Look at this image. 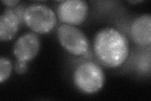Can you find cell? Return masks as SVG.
<instances>
[{
    "label": "cell",
    "instance_id": "6da1fadb",
    "mask_svg": "<svg viewBox=\"0 0 151 101\" xmlns=\"http://www.w3.org/2000/svg\"><path fill=\"white\" fill-rule=\"evenodd\" d=\"M93 49L101 64L111 68L122 66L129 54V44L127 37L112 27L101 28L96 33Z\"/></svg>",
    "mask_w": 151,
    "mask_h": 101
},
{
    "label": "cell",
    "instance_id": "7a4b0ae2",
    "mask_svg": "<svg viewBox=\"0 0 151 101\" xmlns=\"http://www.w3.org/2000/svg\"><path fill=\"white\" fill-rule=\"evenodd\" d=\"M76 86L82 92L92 94L100 91L105 84V73L101 67L93 61L79 64L73 73Z\"/></svg>",
    "mask_w": 151,
    "mask_h": 101
},
{
    "label": "cell",
    "instance_id": "3957f363",
    "mask_svg": "<svg viewBox=\"0 0 151 101\" xmlns=\"http://www.w3.org/2000/svg\"><path fill=\"white\" fill-rule=\"evenodd\" d=\"M23 21L34 32L47 33L56 25L57 18L54 12L43 4H32L25 8Z\"/></svg>",
    "mask_w": 151,
    "mask_h": 101
},
{
    "label": "cell",
    "instance_id": "277c9868",
    "mask_svg": "<svg viewBox=\"0 0 151 101\" xmlns=\"http://www.w3.org/2000/svg\"><path fill=\"white\" fill-rule=\"evenodd\" d=\"M57 34L61 46L70 54L86 56L89 53V42L88 38L76 27L62 24L58 27Z\"/></svg>",
    "mask_w": 151,
    "mask_h": 101
},
{
    "label": "cell",
    "instance_id": "5b68a950",
    "mask_svg": "<svg viewBox=\"0 0 151 101\" xmlns=\"http://www.w3.org/2000/svg\"><path fill=\"white\" fill-rule=\"evenodd\" d=\"M88 4L83 0H67L60 2L58 7L59 20L68 25H79L86 20Z\"/></svg>",
    "mask_w": 151,
    "mask_h": 101
},
{
    "label": "cell",
    "instance_id": "8992f818",
    "mask_svg": "<svg viewBox=\"0 0 151 101\" xmlns=\"http://www.w3.org/2000/svg\"><path fill=\"white\" fill-rule=\"evenodd\" d=\"M25 5L21 4L16 8H9L0 17V40L8 41L12 39L18 32L19 26L23 20Z\"/></svg>",
    "mask_w": 151,
    "mask_h": 101
},
{
    "label": "cell",
    "instance_id": "52a82bcc",
    "mask_svg": "<svg viewBox=\"0 0 151 101\" xmlns=\"http://www.w3.org/2000/svg\"><path fill=\"white\" fill-rule=\"evenodd\" d=\"M40 42L35 33L28 32L17 40L13 48L17 61L28 62L34 59L39 51Z\"/></svg>",
    "mask_w": 151,
    "mask_h": 101
},
{
    "label": "cell",
    "instance_id": "ba28073f",
    "mask_svg": "<svg viewBox=\"0 0 151 101\" xmlns=\"http://www.w3.org/2000/svg\"><path fill=\"white\" fill-rule=\"evenodd\" d=\"M132 39L141 46H150L151 42V15L144 14L136 18L130 27Z\"/></svg>",
    "mask_w": 151,
    "mask_h": 101
},
{
    "label": "cell",
    "instance_id": "9c48e42d",
    "mask_svg": "<svg viewBox=\"0 0 151 101\" xmlns=\"http://www.w3.org/2000/svg\"><path fill=\"white\" fill-rule=\"evenodd\" d=\"M12 63L7 57H1L0 59V83L6 81L11 75Z\"/></svg>",
    "mask_w": 151,
    "mask_h": 101
},
{
    "label": "cell",
    "instance_id": "30bf717a",
    "mask_svg": "<svg viewBox=\"0 0 151 101\" xmlns=\"http://www.w3.org/2000/svg\"><path fill=\"white\" fill-rule=\"evenodd\" d=\"M27 64V62H25L17 61L15 66V70L17 73L18 74L25 73L28 69Z\"/></svg>",
    "mask_w": 151,
    "mask_h": 101
},
{
    "label": "cell",
    "instance_id": "8fae6325",
    "mask_svg": "<svg viewBox=\"0 0 151 101\" xmlns=\"http://www.w3.org/2000/svg\"><path fill=\"white\" fill-rule=\"evenodd\" d=\"M1 2L9 8H13L16 7L18 3H20V1H17V0H14V1H4V0H3Z\"/></svg>",
    "mask_w": 151,
    "mask_h": 101
}]
</instances>
